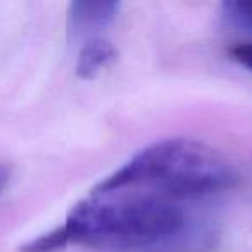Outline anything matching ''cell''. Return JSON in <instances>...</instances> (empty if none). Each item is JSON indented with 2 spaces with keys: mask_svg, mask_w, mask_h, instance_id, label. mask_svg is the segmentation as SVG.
<instances>
[{
  "mask_svg": "<svg viewBox=\"0 0 252 252\" xmlns=\"http://www.w3.org/2000/svg\"><path fill=\"white\" fill-rule=\"evenodd\" d=\"M67 245H71L69 235H67L64 224H61V226L26 242L25 245H21L19 252H59Z\"/></svg>",
  "mask_w": 252,
  "mask_h": 252,
  "instance_id": "cell-6",
  "label": "cell"
},
{
  "mask_svg": "<svg viewBox=\"0 0 252 252\" xmlns=\"http://www.w3.org/2000/svg\"><path fill=\"white\" fill-rule=\"evenodd\" d=\"M118 59V50L105 38H94L81 49L76 61V76L81 80H94L104 69L111 67Z\"/></svg>",
  "mask_w": 252,
  "mask_h": 252,
  "instance_id": "cell-5",
  "label": "cell"
},
{
  "mask_svg": "<svg viewBox=\"0 0 252 252\" xmlns=\"http://www.w3.org/2000/svg\"><path fill=\"white\" fill-rule=\"evenodd\" d=\"M9 175H11V171H9L7 166H5V164H0V193H2V190H4L5 185H7Z\"/></svg>",
  "mask_w": 252,
  "mask_h": 252,
  "instance_id": "cell-9",
  "label": "cell"
},
{
  "mask_svg": "<svg viewBox=\"0 0 252 252\" xmlns=\"http://www.w3.org/2000/svg\"><path fill=\"white\" fill-rule=\"evenodd\" d=\"M119 9L114 0H76L69 5V28L74 33H90L111 25Z\"/></svg>",
  "mask_w": 252,
  "mask_h": 252,
  "instance_id": "cell-4",
  "label": "cell"
},
{
  "mask_svg": "<svg viewBox=\"0 0 252 252\" xmlns=\"http://www.w3.org/2000/svg\"><path fill=\"white\" fill-rule=\"evenodd\" d=\"M224 18L231 25L244 30H252V0L251 2H226L223 4Z\"/></svg>",
  "mask_w": 252,
  "mask_h": 252,
  "instance_id": "cell-7",
  "label": "cell"
},
{
  "mask_svg": "<svg viewBox=\"0 0 252 252\" xmlns=\"http://www.w3.org/2000/svg\"><path fill=\"white\" fill-rule=\"evenodd\" d=\"M237 173L221 152L193 138H166L142 149L104 178L94 195L128 189H151L168 200H197L237 185Z\"/></svg>",
  "mask_w": 252,
  "mask_h": 252,
  "instance_id": "cell-1",
  "label": "cell"
},
{
  "mask_svg": "<svg viewBox=\"0 0 252 252\" xmlns=\"http://www.w3.org/2000/svg\"><path fill=\"white\" fill-rule=\"evenodd\" d=\"M218 230L211 220H192L176 237L133 252H209L218 242Z\"/></svg>",
  "mask_w": 252,
  "mask_h": 252,
  "instance_id": "cell-3",
  "label": "cell"
},
{
  "mask_svg": "<svg viewBox=\"0 0 252 252\" xmlns=\"http://www.w3.org/2000/svg\"><path fill=\"white\" fill-rule=\"evenodd\" d=\"M190 221L173 200L154 193L94 195L69 211L64 228L71 244L133 252L176 237Z\"/></svg>",
  "mask_w": 252,
  "mask_h": 252,
  "instance_id": "cell-2",
  "label": "cell"
},
{
  "mask_svg": "<svg viewBox=\"0 0 252 252\" xmlns=\"http://www.w3.org/2000/svg\"><path fill=\"white\" fill-rule=\"evenodd\" d=\"M230 57L240 66L252 71V43H235L230 47Z\"/></svg>",
  "mask_w": 252,
  "mask_h": 252,
  "instance_id": "cell-8",
  "label": "cell"
}]
</instances>
